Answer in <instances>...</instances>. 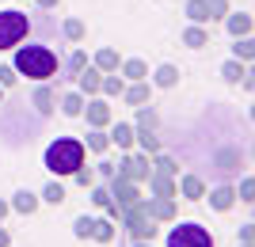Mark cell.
Wrapping results in <instances>:
<instances>
[{
  "label": "cell",
  "mask_w": 255,
  "mask_h": 247,
  "mask_svg": "<svg viewBox=\"0 0 255 247\" xmlns=\"http://www.w3.org/2000/svg\"><path fill=\"white\" fill-rule=\"evenodd\" d=\"M57 54H53L46 42H27L15 50V61H11V69L19 76H27V80H50L53 73H57Z\"/></svg>",
  "instance_id": "1"
},
{
  "label": "cell",
  "mask_w": 255,
  "mask_h": 247,
  "mask_svg": "<svg viewBox=\"0 0 255 247\" xmlns=\"http://www.w3.org/2000/svg\"><path fill=\"white\" fill-rule=\"evenodd\" d=\"M80 164H84V141H76V137H57L46 149V167L53 175H73Z\"/></svg>",
  "instance_id": "2"
},
{
  "label": "cell",
  "mask_w": 255,
  "mask_h": 247,
  "mask_svg": "<svg viewBox=\"0 0 255 247\" xmlns=\"http://www.w3.org/2000/svg\"><path fill=\"white\" fill-rule=\"evenodd\" d=\"M27 31H31V19H27V11H0V50H15V46L27 38Z\"/></svg>",
  "instance_id": "3"
},
{
  "label": "cell",
  "mask_w": 255,
  "mask_h": 247,
  "mask_svg": "<svg viewBox=\"0 0 255 247\" xmlns=\"http://www.w3.org/2000/svg\"><path fill=\"white\" fill-rule=\"evenodd\" d=\"M168 247H213V236L206 232L202 225H194V221H183L168 232Z\"/></svg>",
  "instance_id": "4"
},
{
  "label": "cell",
  "mask_w": 255,
  "mask_h": 247,
  "mask_svg": "<svg viewBox=\"0 0 255 247\" xmlns=\"http://www.w3.org/2000/svg\"><path fill=\"white\" fill-rule=\"evenodd\" d=\"M122 221H126V228H129V236L133 240H152V217L145 213V205H129V209H122Z\"/></svg>",
  "instance_id": "5"
},
{
  "label": "cell",
  "mask_w": 255,
  "mask_h": 247,
  "mask_svg": "<svg viewBox=\"0 0 255 247\" xmlns=\"http://www.w3.org/2000/svg\"><path fill=\"white\" fill-rule=\"evenodd\" d=\"M107 190H111V198H115L118 205H122V209H129V205H137L141 202V194H137V186L129 183V179H122V175H111V186H107Z\"/></svg>",
  "instance_id": "6"
},
{
  "label": "cell",
  "mask_w": 255,
  "mask_h": 247,
  "mask_svg": "<svg viewBox=\"0 0 255 247\" xmlns=\"http://www.w3.org/2000/svg\"><path fill=\"white\" fill-rule=\"evenodd\" d=\"M122 179H129V183H141V179H149V156H126L122 160Z\"/></svg>",
  "instance_id": "7"
},
{
  "label": "cell",
  "mask_w": 255,
  "mask_h": 247,
  "mask_svg": "<svg viewBox=\"0 0 255 247\" xmlns=\"http://www.w3.org/2000/svg\"><path fill=\"white\" fill-rule=\"evenodd\" d=\"M80 114H88V126H92V129L111 126V107H107L103 99H88V107L80 110Z\"/></svg>",
  "instance_id": "8"
},
{
  "label": "cell",
  "mask_w": 255,
  "mask_h": 247,
  "mask_svg": "<svg viewBox=\"0 0 255 247\" xmlns=\"http://www.w3.org/2000/svg\"><path fill=\"white\" fill-rule=\"evenodd\" d=\"M141 205H145V213L152 221H171L175 217V202L171 198H149V202H141Z\"/></svg>",
  "instance_id": "9"
},
{
  "label": "cell",
  "mask_w": 255,
  "mask_h": 247,
  "mask_svg": "<svg viewBox=\"0 0 255 247\" xmlns=\"http://www.w3.org/2000/svg\"><path fill=\"white\" fill-rule=\"evenodd\" d=\"M225 31L233 34V38L252 34V15H248V11H233V15H225Z\"/></svg>",
  "instance_id": "10"
},
{
  "label": "cell",
  "mask_w": 255,
  "mask_h": 247,
  "mask_svg": "<svg viewBox=\"0 0 255 247\" xmlns=\"http://www.w3.org/2000/svg\"><path fill=\"white\" fill-rule=\"evenodd\" d=\"M99 80H103V73H99L96 65H92V69H80V73H76V84H80V95H96L99 91Z\"/></svg>",
  "instance_id": "11"
},
{
  "label": "cell",
  "mask_w": 255,
  "mask_h": 247,
  "mask_svg": "<svg viewBox=\"0 0 255 247\" xmlns=\"http://www.w3.org/2000/svg\"><path fill=\"white\" fill-rule=\"evenodd\" d=\"M233 202H236V190H233V186H213V190H210V205L217 209V213L233 209Z\"/></svg>",
  "instance_id": "12"
},
{
  "label": "cell",
  "mask_w": 255,
  "mask_h": 247,
  "mask_svg": "<svg viewBox=\"0 0 255 247\" xmlns=\"http://www.w3.org/2000/svg\"><path fill=\"white\" fill-rule=\"evenodd\" d=\"M122 99H126L129 107H141V103H149V84H145V80H133L129 87H122Z\"/></svg>",
  "instance_id": "13"
},
{
  "label": "cell",
  "mask_w": 255,
  "mask_h": 247,
  "mask_svg": "<svg viewBox=\"0 0 255 247\" xmlns=\"http://www.w3.org/2000/svg\"><path fill=\"white\" fill-rule=\"evenodd\" d=\"M183 46H191V50L210 46V31H202V23H191V27L183 31Z\"/></svg>",
  "instance_id": "14"
},
{
  "label": "cell",
  "mask_w": 255,
  "mask_h": 247,
  "mask_svg": "<svg viewBox=\"0 0 255 247\" xmlns=\"http://www.w3.org/2000/svg\"><path fill=\"white\" fill-rule=\"evenodd\" d=\"M179 190H183L187 202H198V198L206 194V183L198 179V175H183V179H179Z\"/></svg>",
  "instance_id": "15"
},
{
  "label": "cell",
  "mask_w": 255,
  "mask_h": 247,
  "mask_svg": "<svg viewBox=\"0 0 255 247\" xmlns=\"http://www.w3.org/2000/svg\"><path fill=\"white\" fill-rule=\"evenodd\" d=\"M8 209H15V213H23V217H31L34 209H38V198H34L31 190H19L15 198H11V205H8Z\"/></svg>",
  "instance_id": "16"
},
{
  "label": "cell",
  "mask_w": 255,
  "mask_h": 247,
  "mask_svg": "<svg viewBox=\"0 0 255 247\" xmlns=\"http://www.w3.org/2000/svg\"><path fill=\"white\" fill-rule=\"evenodd\" d=\"M53 103H57V95H53V87H38V91H34V107H38V114H42V118H50L53 114Z\"/></svg>",
  "instance_id": "17"
},
{
  "label": "cell",
  "mask_w": 255,
  "mask_h": 247,
  "mask_svg": "<svg viewBox=\"0 0 255 247\" xmlns=\"http://www.w3.org/2000/svg\"><path fill=\"white\" fill-rule=\"evenodd\" d=\"M149 190L156 194V198H175V183H171L168 175H149Z\"/></svg>",
  "instance_id": "18"
},
{
  "label": "cell",
  "mask_w": 255,
  "mask_h": 247,
  "mask_svg": "<svg viewBox=\"0 0 255 247\" xmlns=\"http://www.w3.org/2000/svg\"><path fill=\"white\" fill-rule=\"evenodd\" d=\"M111 145L129 149V145H133V126H129V122H115V129H111Z\"/></svg>",
  "instance_id": "19"
},
{
  "label": "cell",
  "mask_w": 255,
  "mask_h": 247,
  "mask_svg": "<svg viewBox=\"0 0 255 247\" xmlns=\"http://www.w3.org/2000/svg\"><path fill=\"white\" fill-rule=\"evenodd\" d=\"M122 73H126V80H149V65L141 57H129V61H122Z\"/></svg>",
  "instance_id": "20"
},
{
  "label": "cell",
  "mask_w": 255,
  "mask_h": 247,
  "mask_svg": "<svg viewBox=\"0 0 255 247\" xmlns=\"http://www.w3.org/2000/svg\"><path fill=\"white\" fill-rule=\"evenodd\" d=\"M152 80H156V87H175L179 84V69L175 65H160L156 73H152Z\"/></svg>",
  "instance_id": "21"
},
{
  "label": "cell",
  "mask_w": 255,
  "mask_h": 247,
  "mask_svg": "<svg viewBox=\"0 0 255 247\" xmlns=\"http://www.w3.org/2000/svg\"><path fill=\"white\" fill-rule=\"evenodd\" d=\"M80 110H84V95H80V91H69V95H61V114H65V118H76Z\"/></svg>",
  "instance_id": "22"
},
{
  "label": "cell",
  "mask_w": 255,
  "mask_h": 247,
  "mask_svg": "<svg viewBox=\"0 0 255 247\" xmlns=\"http://www.w3.org/2000/svg\"><path fill=\"white\" fill-rule=\"evenodd\" d=\"M84 65H88V54H84V50H73V54H69V61H65V76H61V80H73Z\"/></svg>",
  "instance_id": "23"
},
{
  "label": "cell",
  "mask_w": 255,
  "mask_h": 247,
  "mask_svg": "<svg viewBox=\"0 0 255 247\" xmlns=\"http://www.w3.org/2000/svg\"><path fill=\"white\" fill-rule=\"evenodd\" d=\"M96 69H99V73H115V69H118V54L111 50V46H103V50L96 54Z\"/></svg>",
  "instance_id": "24"
},
{
  "label": "cell",
  "mask_w": 255,
  "mask_h": 247,
  "mask_svg": "<svg viewBox=\"0 0 255 247\" xmlns=\"http://www.w3.org/2000/svg\"><path fill=\"white\" fill-rule=\"evenodd\" d=\"M133 141H137V145H141L145 152H160L156 133H152V129H145V126H141V129H133Z\"/></svg>",
  "instance_id": "25"
},
{
  "label": "cell",
  "mask_w": 255,
  "mask_h": 247,
  "mask_svg": "<svg viewBox=\"0 0 255 247\" xmlns=\"http://www.w3.org/2000/svg\"><path fill=\"white\" fill-rule=\"evenodd\" d=\"M187 19H191V23H210L206 0H187Z\"/></svg>",
  "instance_id": "26"
},
{
  "label": "cell",
  "mask_w": 255,
  "mask_h": 247,
  "mask_svg": "<svg viewBox=\"0 0 255 247\" xmlns=\"http://www.w3.org/2000/svg\"><path fill=\"white\" fill-rule=\"evenodd\" d=\"M252 54H255V42H252V34L236 38V46H233V57H236V61H252Z\"/></svg>",
  "instance_id": "27"
},
{
  "label": "cell",
  "mask_w": 255,
  "mask_h": 247,
  "mask_svg": "<svg viewBox=\"0 0 255 247\" xmlns=\"http://www.w3.org/2000/svg\"><path fill=\"white\" fill-rule=\"evenodd\" d=\"M107 145H111V137H107L103 129H88V141H84V149H92V152H107Z\"/></svg>",
  "instance_id": "28"
},
{
  "label": "cell",
  "mask_w": 255,
  "mask_h": 247,
  "mask_svg": "<svg viewBox=\"0 0 255 247\" xmlns=\"http://www.w3.org/2000/svg\"><path fill=\"white\" fill-rule=\"evenodd\" d=\"M92 240L111 244V240H115V225H111V221H92Z\"/></svg>",
  "instance_id": "29"
},
{
  "label": "cell",
  "mask_w": 255,
  "mask_h": 247,
  "mask_svg": "<svg viewBox=\"0 0 255 247\" xmlns=\"http://www.w3.org/2000/svg\"><path fill=\"white\" fill-rule=\"evenodd\" d=\"M244 73H248V69H244L240 61H236V57H233V61H225V65H221V76L229 80V84H240V76H244Z\"/></svg>",
  "instance_id": "30"
},
{
  "label": "cell",
  "mask_w": 255,
  "mask_h": 247,
  "mask_svg": "<svg viewBox=\"0 0 255 247\" xmlns=\"http://www.w3.org/2000/svg\"><path fill=\"white\" fill-rule=\"evenodd\" d=\"M61 34L69 38V42H80V38H84V23H80V19H65L61 23Z\"/></svg>",
  "instance_id": "31"
},
{
  "label": "cell",
  "mask_w": 255,
  "mask_h": 247,
  "mask_svg": "<svg viewBox=\"0 0 255 247\" xmlns=\"http://www.w3.org/2000/svg\"><path fill=\"white\" fill-rule=\"evenodd\" d=\"M122 76H103V80H99V91H103V95H122Z\"/></svg>",
  "instance_id": "32"
},
{
  "label": "cell",
  "mask_w": 255,
  "mask_h": 247,
  "mask_svg": "<svg viewBox=\"0 0 255 247\" xmlns=\"http://www.w3.org/2000/svg\"><path fill=\"white\" fill-rule=\"evenodd\" d=\"M206 11H210V23L225 19V15H229V0H206Z\"/></svg>",
  "instance_id": "33"
},
{
  "label": "cell",
  "mask_w": 255,
  "mask_h": 247,
  "mask_svg": "<svg viewBox=\"0 0 255 247\" xmlns=\"http://www.w3.org/2000/svg\"><path fill=\"white\" fill-rule=\"evenodd\" d=\"M92 202L99 205V209H107V205L115 202V198H111V190H107V186H99V183H92Z\"/></svg>",
  "instance_id": "34"
},
{
  "label": "cell",
  "mask_w": 255,
  "mask_h": 247,
  "mask_svg": "<svg viewBox=\"0 0 255 247\" xmlns=\"http://www.w3.org/2000/svg\"><path fill=\"white\" fill-rule=\"evenodd\" d=\"M42 198H46L50 205H61V202H65V186H61V183H50V186L42 190Z\"/></svg>",
  "instance_id": "35"
},
{
  "label": "cell",
  "mask_w": 255,
  "mask_h": 247,
  "mask_svg": "<svg viewBox=\"0 0 255 247\" xmlns=\"http://www.w3.org/2000/svg\"><path fill=\"white\" fill-rule=\"evenodd\" d=\"M137 126L152 129V126H156V110H152V107H145V103H141V107H137Z\"/></svg>",
  "instance_id": "36"
},
{
  "label": "cell",
  "mask_w": 255,
  "mask_h": 247,
  "mask_svg": "<svg viewBox=\"0 0 255 247\" xmlns=\"http://www.w3.org/2000/svg\"><path fill=\"white\" fill-rule=\"evenodd\" d=\"M73 179H76V183H80V186H92V183H96V171L80 164V167H76V171H73Z\"/></svg>",
  "instance_id": "37"
},
{
  "label": "cell",
  "mask_w": 255,
  "mask_h": 247,
  "mask_svg": "<svg viewBox=\"0 0 255 247\" xmlns=\"http://www.w3.org/2000/svg\"><path fill=\"white\" fill-rule=\"evenodd\" d=\"M73 232H76V240H88V236H92V217H76Z\"/></svg>",
  "instance_id": "38"
},
{
  "label": "cell",
  "mask_w": 255,
  "mask_h": 247,
  "mask_svg": "<svg viewBox=\"0 0 255 247\" xmlns=\"http://www.w3.org/2000/svg\"><path fill=\"white\" fill-rule=\"evenodd\" d=\"M156 171L160 175H175V171H179V164L171 160V156H156Z\"/></svg>",
  "instance_id": "39"
},
{
  "label": "cell",
  "mask_w": 255,
  "mask_h": 247,
  "mask_svg": "<svg viewBox=\"0 0 255 247\" xmlns=\"http://www.w3.org/2000/svg\"><path fill=\"white\" fill-rule=\"evenodd\" d=\"M15 80H19V73H15L11 65H0V87H11Z\"/></svg>",
  "instance_id": "40"
},
{
  "label": "cell",
  "mask_w": 255,
  "mask_h": 247,
  "mask_svg": "<svg viewBox=\"0 0 255 247\" xmlns=\"http://www.w3.org/2000/svg\"><path fill=\"white\" fill-rule=\"evenodd\" d=\"M115 171H118V167H115V164H107V160H99V167H96V175H103V179H111Z\"/></svg>",
  "instance_id": "41"
},
{
  "label": "cell",
  "mask_w": 255,
  "mask_h": 247,
  "mask_svg": "<svg viewBox=\"0 0 255 247\" xmlns=\"http://www.w3.org/2000/svg\"><path fill=\"white\" fill-rule=\"evenodd\" d=\"M252 190H255V183L244 179V183H240V202H252Z\"/></svg>",
  "instance_id": "42"
},
{
  "label": "cell",
  "mask_w": 255,
  "mask_h": 247,
  "mask_svg": "<svg viewBox=\"0 0 255 247\" xmlns=\"http://www.w3.org/2000/svg\"><path fill=\"white\" fill-rule=\"evenodd\" d=\"M240 244L252 247V225H240Z\"/></svg>",
  "instance_id": "43"
},
{
  "label": "cell",
  "mask_w": 255,
  "mask_h": 247,
  "mask_svg": "<svg viewBox=\"0 0 255 247\" xmlns=\"http://www.w3.org/2000/svg\"><path fill=\"white\" fill-rule=\"evenodd\" d=\"M61 0H38V8H57Z\"/></svg>",
  "instance_id": "44"
},
{
  "label": "cell",
  "mask_w": 255,
  "mask_h": 247,
  "mask_svg": "<svg viewBox=\"0 0 255 247\" xmlns=\"http://www.w3.org/2000/svg\"><path fill=\"white\" fill-rule=\"evenodd\" d=\"M11 240H8V232H4V228H0V247H8Z\"/></svg>",
  "instance_id": "45"
},
{
  "label": "cell",
  "mask_w": 255,
  "mask_h": 247,
  "mask_svg": "<svg viewBox=\"0 0 255 247\" xmlns=\"http://www.w3.org/2000/svg\"><path fill=\"white\" fill-rule=\"evenodd\" d=\"M4 213H8V202H0V217H4Z\"/></svg>",
  "instance_id": "46"
},
{
  "label": "cell",
  "mask_w": 255,
  "mask_h": 247,
  "mask_svg": "<svg viewBox=\"0 0 255 247\" xmlns=\"http://www.w3.org/2000/svg\"><path fill=\"white\" fill-rule=\"evenodd\" d=\"M0 99H4V87H0Z\"/></svg>",
  "instance_id": "47"
},
{
  "label": "cell",
  "mask_w": 255,
  "mask_h": 247,
  "mask_svg": "<svg viewBox=\"0 0 255 247\" xmlns=\"http://www.w3.org/2000/svg\"><path fill=\"white\" fill-rule=\"evenodd\" d=\"M141 247H145V244H141Z\"/></svg>",
  "instance_id": "48"
}]
</instances>
